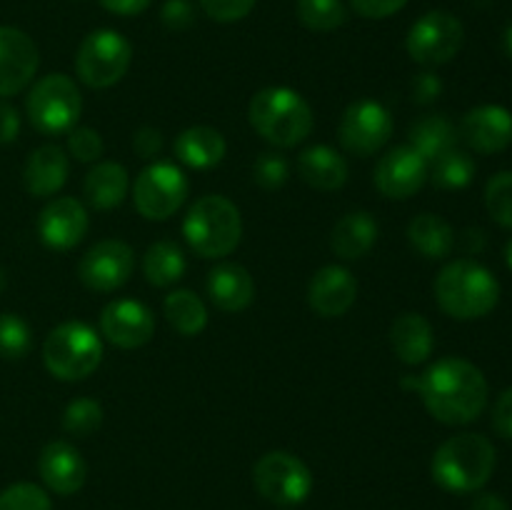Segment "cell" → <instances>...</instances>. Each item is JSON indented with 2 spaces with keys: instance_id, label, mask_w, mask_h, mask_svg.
I'll return each mask as SVG.
<instances>
[{
  "instance_id": "cell-19",
  "label": "cell",
  "mask_w": 512,
  "mask_h": 510,
  "mask_svg": "<svg viewBox=\"0 0 512 510\" xmlns=\"http://www.w3.org/2000/svg\"><path fill=\"white\" fill-rule=\"evenodd\" d=\"M358 298V280L343 265H325L308 285V303L323 318H340Z\"/></svg>"
},
{
  "instance_id": "cell-32",
  "label": "cell",
  "mask_w": 512,
  "mask_h": 510,
  "mask_svg": "<svg viewBox=\"0 0 512 510\" xmlns=\"http://www.w3.org/2000/svg\"><path fill=\"white\" fill-rule=\"evenodd\" d=\"M298 20L315 33L338 30L348 20V8L343 0H298L295 3Z\"/></svg>"
},
{
  "instance_id": "cell-23",
  "label": "cell",
  "mask_w": 512,
  "mask_h": 510,
  "mask_svg": "<svg viewBox=\"0 0 512 510\" xmlns=\"http://www.w3.org/2000/svg\"><path fill=\"white\" fill-rule=\"evenodd\" d=\"M298 173L310 188L330 193L348 183V160L328 145H310L298 155Z\"/></svg>"
},
{
  "instance_id": "cell-34",
  "label": "cell",
  "mask_w": 512,
  "mask_h": 510,
  "mask_svg": "<svg viewBox=\"0 0 512 510\" xmlns=\"http://www.w3.org/2000/svg\"><path fill=\"white\" fill-rule=\"evenodd\" d=\"M103 425V408L98 400L93 398H75L70 400L68 408L63 413V428L65 433L75 435V438H88L95 430Z\"/></svg>"
},
{
  "instance_id": "cell-3",
  "label": "cell",
  "mask_w": 512,
  "mask_h": 510,
  "mask_svg": "<svg viewBox=\"0 0 512 510\" xmlns=\"http://www.w3.org/2000/svg\"><path fill=\"white\" fill-rule=\"evenodd\" d=\"M498 453L480 433H458L445 440L433 455V480L448 493H475L495 473Z\"/></svg>"
},
{
  "instance_id": "cell-45",
  "label": "cell",
  "mask_w": 512,
  "mask_h": 510,
  "mask_svg": "<svg viewBox=\"0 0 512 510\" xmlns=\"http://www.w3.org/2000/svg\"><path fill=\"white\" fill-rule=\"evenodd\" d=\"M443 93V80L435 73H420L418 78L413 80V100L420 105H428L433 100L440 98Z\"/></svg>"
},
{
  "instance_id": "cell-28",
  "label": "cell",
  "mask_w": 512,
  "mask_h": 510,
  "mask_svg": "<svg viewBox=\"0 0 512 510\" xmlns=\"http://www.w3.org/2000/svg\"><path fill=\"white\" fill-rule=\"evenodd\" d=\"M408 240L423 258L443 260L455 248V230L435 213H420L410 220Z\"/></svg>"
},
{
  "instance_id": "cell-42",
  "label": "cell",
  "mask_w": 512,
  "mask_h": 510,
  "mask_svg": "<svg viewBox=\"0 0 512 510\" xmlns=\"http://www.w3.org/2000/svg\"><path fill=\"white\" fill-rule=\"evenodd\" d=\"M353 10L368 20H383L408 5V0H350Z\"/></svg>"
},
{
  "instance_id": "cell-40",
  "label": "cell",
  "mask_w": 512,
  "mask_h": 510,
  "mask_svg": "<svg viewBox=\"0 0 512 510\" xmlns=\"http://www.w3.org/2000/svg\"><path fill=\"white\" fill-rule=\"evenodd\" d=\"M255 3L258 0H200V8L215 23H235V20L248 18Z\"/></svg>"
},
{
  "instance_id": "cell-22",
  "label": "cell",
  "mask_w": 512,
  "mask_h": 510,
  "mask_svg": "<svg viewBox=\"0 0 512 510\" xmlns=\"http://www.w3.org/2000/svg\"><path fill=\"white\" fill-rule=\"evenodd\" d=\"M208 295L225 313H240L255 300V280L240 263H220L208 275Z\"/></svg>"
},
{
  "instance_id": "cell-20",
  "label": "cell",
  "mask_w": 512,
  "mask_h": 510,
  "mask_svg": "<svg viewBox=\"0 0 512 510\" xmlns=\"http://www.w3.org/2000/svg\"><path fill=\"white\" fill-rule=\"evenodd\" d=\"M38 473L55 495H73L85 485L88 465L75 445L65 443V440H53L40 450Z\"/></svg>"
},
{
  "instance_id": "cell-24",
  "label": "cell",
  "mask_w": 512,
  "mask_h": 510,
  "mask_svg": "<svg viewBox=\"0 0 512 510\" xmlns=\"http://www.w3.org/2000/svg\"><path fill=\"white\" fill-rule=\"evenodd\" d=\"M390 345L400 363L420 365L430 358L435 348L433 325L420 313H403L390 328Z\"/></svg>"
},
{
  "instance_id": "cell-17",
  "label": "cell",
  "mask_w": 512,
  "mask_h": 510,
  "mask_svg": "<svg viewBox=\"0 0 512 510\" xmlns=\"http://www.w3.org/2000/svg\"><path fill=\"white\" fill-rule=\"evenodd\" d=\"M458 135L475 153H503L512 143V113L503 105L495 103L478 105V108L468 110L463 115Z\"/></svg>"
},
{
  "instance_id": "cell-8",
  "label": "cell",
  "mask_w": 512,
  "mask_h": 510,
  "mask_svg": "<svg viewBox=\"0 0 512 510\" xmlns=\"http://www.w3.org/2000/svg\"><path fill=\"white\" fill-rule=\"evenodd\" d=\"M130 60H133V48L128 40L118 30L103 28L93 30L80 43L78 55H75V70L88 88L103 90L123 80L130 68Z\"/></svg>"
},
{
  "instance_id": "cell-12",
  "label": "cell",
  "mask_w": 512,
  "mask_h": 510,
  "mask_svg": "<svg viewBox=\"0 0 512 510\" xmlns=\"http://www.w3.org/2000/svg\"><path fill=\"white\" fill-rule=\"evenodd\" d=\"M338 135L348 153L368 158L383 150L393 135V115L378 100H355L340 118Z\"/></svg>"
},
{
  "instance_id": "cell-7",
  "label": "cell",
  "mask_w": 512,
  "mask_h": 510,
  "mask_svg": "<svg viewBox=\"0 0 512 510\" xmlns=\"http://www.w3.org/2000/svg\"><path fill=\"white\" fill-rule=\"evenodd\" d=\"M83 110V98L73 78L50 73L33 85L25 100L30 125L43 135H60L75 128Z\"/></svg>"
},
{
  "instance_id": "cell-37",
  "label": "cell",
  "mask_w": 512,
  "mask_h": 510,
  "mask_svg": "<svg viewBox=\"0 0 512 510\" xmlns=\"http://www.w3.org/2000/svg\"><path fill=\"white\" fill-rule=\"evenodd\" d=\"M0 510H53V503L40 485L15 483L0 493Z\"/></svg>"
},
{
  "instance_id": "cell-43",
  "label": "cell",
  "mask_w": 512,
  "mask_h": 510,
  "mask_svg": "<svg viewBox=\"0 0 512 510\" xmlns=\"http://www.w3.org/2000/svg\"><path fill=\"white\" fill-rule=\"evenodd\" d=\"M133 148L140 158L145 160L158 158L160 150H163V135H160V130L150 128V125H143V128L133 135Z\"/></svg>"
},
{
  "instance_id": "cell-38",
  "label": "cell",
  "mask_w": 512,
  "mask_h": 510,
  "mask_svg": "<svg viewBox=\"0 0 512 510\" xmlns=\"http://www.w3.org/2000/svg\"><path fill=\"white\" fill-rule=\"evenodd\" d=\"M290 168L288 160L280 153H260L258 160L253 165V178L260 188L265 190H278L283 188L285 180H288Z\"/></svg>"
},
{
  "instance_id": "cell-11",
  "label": "cell",
  "mask_w": 512,
  "mask_h": 510,
  "mask_svg": "<svg viewBox=\"0 0 512 510\" xmlns=\"http://www.w3.org/2000/svg\"><path fill=\"white\" fill-rule=\"evenodd\" d=\"M188 198V178L173 163H153L135 178V210L145 220H168Z\"/></svg>"
},
{
  "instance_id": "cell-4",
  "label": "cell",
  "mask_w": 512,
  "mask_h": 510,
  "mask_svg": "<svg viewBox=\"0 0 512 510\" xmlns=\"http://www.w3.org/2000/svg\"><path fill=\"white\" fill-rule=\"evenodd\" d=\"M248 120L255 133L275 148H293L313 130V110L298 90L273 85L253 95Z\"/></svg>"
},
{
  "instance_id": "cell-46",
  "label": "cell",
  "mask_w": 512,
  "mask_h": 510,
  "mask_svg": "<svg viewBox=\"0 0 512 510\" xmlns=\"http://www.w3.org/2000/svg\"><path fill=\"white\" fill-rule=\"evenodd\" d=\"M20 115L13 105L0 103V145H8L18 138Z\"/></svg>"
},
{
  "instance_id": "cell-35",
  "label": "cell",
  "mask_w": 512,
  "mask_h": 510,
  "mask_svg": "<svg viewBox=\"0 0 512 510\" xmlns=\"http://www.w3.org/2000/svg\"><path fill=\"white\" fill-rule=\"evenodd\" d=\"M33 335L30 325L15 313H0V358L20 360L28 355Z\"/></svg>"
},
{
  "instance_id": "cell-2",
  "label": "cell",
  "mask_w": 512,
  "mask_h": 510,
  "mask_svg": "<svg viewBox=\"0 0 512 510\" xmlns=\"http://www.w3.org/2000/svg\"><path fill=\"white\" fill-rule=\"evenodd\" d=\"M435 300L455 320H478L495 310L500 283L478 260L460 258L445 265L435 278Z\"/></svg>"
},
{
  "instance_id": "cell-9",
  "label": "cell",
  "mask_w": 512,
  "mask_h": 510,
  "mask_svg": "<svg viewBox=\"0 0 512 510\" xmlns=\"http://www.w3.org/2000/svg\"><path fill=\"white\" fill-rule=\"evenodd\" d=\"M253 483L270 503L298 505L313 490V473L298 455L288 450H270L255 463Z\"/></svg>"
},
{
  "instance_id": "cell-33",
  "label": "cell",
  "mask_w": 512,
  "mask_h": 510,
  "mask_svg": "<svg viewBox=\"0 0 512 510\" xmlns=\"http://www.w3.org/2000/svg\"><path fill=\"white\" fill-rule=\"evenodd\" d=\"M430 178H433V183L438 185V188L460 190V188H465V185L473 183L475 160L470 158L465 150L453 148L450 153L440 155L438 160H433Z\"/></svg>"
},
{
  "instance_id": "cell-25",
  "label": "cell",
  "mask_w": 512,
  "mask_h": 510,
  "mask_svg": "<svg viewBox=\"0 0 512 510\" xmlns=\"http://www.w3.org/2000/svg\"><path fill=\"white\" fill-rule=\"evenodd\" d=\"M225 150H228V145H225L223 135L215 128H208V125L185 128L175 138V155H178V160L195 170L215 168L225 158Z\"/></svg>"
},
{
  "instance_id": "cell-41",
  "label": "cell",
  "mask_w": 512,
  "mask_h": 510,
  "mask_svg": "<svg viewBox=\"0 0 512 510\" xmlns=\"http://www.w3.org/2000/svg\"><path fill=\"white\" fill-rule=\"evenodd\" d=\"M160 20L168 30H188L195 20V8L190 0H168L160 10Z\"/></svg>"
},
{
  "instance_id": "cell-27",
  "label": "cell",
  "mask_w": 512,
  "mask_h": 510,
  "mask_svg": "<svg viewBox=\"0 0 512 510\" xmlns=\"http://www.w3.org/2000/svg\"><path fill=\"white\" fill-rule=\"evenodd\" d=\"M130 190L128 170L120 163H98L83 180V193L93 208L110 210L125 200Z\"/></svg>"
},
{
  "instance_id": "cell-18",
  "label": "cell",
  "mask_w": 512,
  "mask_h": 510,
  "mask_svg": "<svg viewBox=\"0 0 512 510\" xmlns=\"http://www.w3.org/2000/svg\"><path fill=\"white\" fill-rule=\"evenodd\" d=\"M88 210L75 198H55L40 210L38 235L50 250H70L88 233Z\"/></svg>"
},
{
  "instance_id": "cell-47",
  "label": "cell",
  "mask_w": 512,
  "mask_h": 510,
  "mask_svg": "<svg viewBox=\"0 0 512 510\" xmlns=\"http://www.w3.org/2000/svg\"><path fill=\"white\" fill-rule=\"evenodd\" d=\"M153 0H100L108 13L113 15H123V18H130V15H140L150 8Z\"/></svg>"
},
{
  "instance_id": "cell-21",
  "label": "cell",
  "mask_w": 512,
  "mask_h": 510,
  "mask_svg": "<svg viewBox=\"0 0 512 510\" xmlns=\"http://www.w3.org/2000/svg\"><path fill=\"white\" fill-rule=\"evenodd\" d=\"M70 173V160L60 145H40L25 160L23 183L35 198H50L65 185Z\"/></svg>"
},
{
  "instance_id": "cell-36",
  "label": "cell",
  "mask_w": 512,
  "mask_h": 510,
  "mask_svg": "<svg viewBox=\"0 0 512 510\" xmlns=\"http://www.w3.org/2000/svg\"><path fill=\"white\" fill-rule=\"evenodd\" d=\"M485 208L490 218L512 230V170L495 173L485 185Z\"/></svg>"
},
{
  "instance_id": "cell-14",
  "label": "cell",
  "mask_w": 512,
  "mask_h": 510,
  "mask_svg": "<svg viewBox=\"0 0 512 510\" xmlns=\"http://www.w3.org/2000/svg\"><path fill=\"white\" fill-rule=\"evenodd\" d=\"M425 180H428V160L410 145L388 150L375 165V185L385 198H410L423 188Z\"/></svg>"
},
{
  "instance_id": "cell-5",
  "label": "cell",
  "mask_w": 512,
  "mask_h": 510,
  "mask_svg": "<svg viewBox=\"0 0 512 510\" xmlns=\"http://www.w3.org/2000/svg\"><path fill=\"white\" fill-rule=\"evenodd\" d=\"M183 235L200 258H225L243 238L240 210L223 195L198 198L185 215Z\"/></svg>"
},
{
  "instance_id": "cell-30",
  "label": "cell",
  "mask_w": 512,
  "mask_h": 510,
  "mask_svg": "<svg viewBox=\"0 0 512 510\" xmlns=\"http://www.w3.org/2000/svg\"><path fill=\"white\" fill-rule=\"evenodd\" d=\"M185 268L188 265H185L183 250L170 240H158L145 250L143 273L145 280L155 288H168V285L178 283L185 275Z\"/></svg>"
},
{
  "instance_id": "cell-26",
  "label": "cell",
  "mask_w": 512,
  "mask_h": 510,
  "mask_svg": "<svg viewBox=\"0 0 512 510\" xmlns=\"http://www.w3.org/2000/svg\"><path fill=\"white\" fill-rule=\"evenodd\" d=\"M375 240H378V223H375V218L365 213V210H355V213L343 215L335 223L330 245H333L338 258L360 260L373 250Z\"/></svg>"
},
{
  "instance_id": "cell-49",
  "label": "cell",
  "mask_w": 512,
  "mask_h": 510,
  "mask_svg": "<svg viewBox=\"0 0 512 510\" xmlns=\"http://www.w3.org/2000/svg\"><path fill=\"white\" fill-rule=\"evenodd\" d=\"M473 510H510V508L498 493H480L478 498H475Z\"/></svg>"
},
{
  "instance_id": "cell-51",
  "label": "cell",
  "mask_w": 512,
  "mask_h": 510,
  "mask_svg": "<svg viewBox=\"0 0 512 510\" xmlns=\"http://www.w3.org/2000/svg\"><path fill=\"white\" fill-rule=\"evenodd\" d=\"M505 263H508V268L512 270V238L508 240V245H505Z\"/></svg>"
},
{
  "instance_id": "cell-52",
  "label": "cell",
  "mask_w": 512,
  "mask_h": 510,
  "mask_svg": "<svg viewBox=\"0 0 512 510\" xmlns=\"http://www.w3.org/2000/svg\"><path fill=\"white\" fill-rule=\"evenodd\" d=\"M5 285H8V278H5V270L0 268V293H3V290H5Z\"/></svg>"
},
{
  "instance_id": "cell-29",
  "label": "cell",
  "mask_w": 512,
  "mask_h": 510,
  "mask_svg": "<svg viewBox=\"0 0 512 510\" xmlns=\"http://www.w3.org/2000/svg\"><path fill=\"white\" fill-rule=\"evenodd\" d=\"M410 148L418 150L428 163L438 160L440 155L450 153L453 148H458V128L450 123L445 115H425L418 123L410 128Z\"/></svg>"
},
{
  "instance_id": "cell-31",
  "label": "cell",
  "mask_w": 512,
  "mask_h": 510,
  "mask_svg": "<svg viewBox=\"0 0 512 510\" xmlns=\"http://www.w3.org/2000/svg\"><path fill=\"white\" fill-rule=\"evenodd\" d=\"M165 318L180 335H198L208 325V308L193 290H173L163 303Z\"/></svg>"
},
{
  "instance_id": "cell-39",
  "label": "cell",
  "mask_w": 512,
  "mask_h": 510,
  "mask_svg": "<svg viewBox=\"0 0 512 510\" xmlns=\"http://www.w3.org/2000/svg\"><path fill=\"white\" fill-rule=\"evenodd\" d=\"M103 138L98 130L85 128V125H75L68 130V153L80 163H95L103 155Z\"/></svg>"
},
{
  "instance_id": "cell-13",
  "label": "cell",
  "mask_w": 512,
  "mask_h": 510,
  "mask_svg": "<svg viewBox=\"0 0 512 510\" xmlns=\"http://www.w3.org/2000/svg\"><path fill=\"white\" fill-rule=\"evenodd\" d=\"M135 268V253L123 240H100L78 265V278L85 288L110 293L123 288Z\"/></svg>"
},
{
  "instance_id": "cell-44",
  "label": "cell",
  "mask_w": 512,
  "mask_h": 510,
  "mask_svg": "<svg viewBox=\"0 0 512 510\" xmlns=\"http://www.w3.org/2000/svg\"><path fill=\"white\" fill-rule=\"evenodd\" d=\"M493 428L500 438L512 440V388L503 390V393H500V398L495 400Z\"/></svg>"
},
{
  "instance_id": "cell-15",
  "label": "cell",
  "mask_w": 512,
  "mask_h": 510,
  "mask_svg": "<svg viewBox=\"0 0 512 510\" xmlns=\"http://www.w3.org/2000/svg\"><path fill=\"white\" fill-rule=\"evenodd\" d=\"M100 330L118 348H143L155 335L153 310L140 303V300H113L100 313Z\"/></svg>"
},
{
  "instance_id": "cell-16",
  "label": "cell",
  "mask_w": 512,
  "mask_h": 510,
  "mask_svg": "<svg viewBox=\"0 0 512 510\" xmlns=\"http://www.w3.org/2000/svg\"><path fill=\"white\" fill-rule=\"evenodd\" d=\"M38 45L28 33L0 25V98L20 93L38 73Z\"/></svg>"
},
{
  "instance_id": "cell-1",
  "label": "cell",
  "mask_w": 512,
  "mask_h": 510,
  "mask_svg": "<svg viewBox=\"0 0 512 510\" xmlns=\"http://www.w3.org/2000/svg\"><path fill=\"white\" fill-rule=\"evenodd\" d=\"M415 390L435 420L445 425H468L488 405V380L483 370L465 358L435 360L415 378Z\"/></svg>"
},
{
  "instance_id": "cell-10",
  "label": "cell",
  "mask_w": 512,
  "mask_h": 510,
  "mask_svg": "<svg viewBox=\"0 0 512 510\" xmlns=\"http://www.w3.org/2000/svg\"><path fill=\"white\" fill-rule=\"evenodd\" d=\"M465 40V28L460 18L448 10H430L418 18L405 38V48L415 63L425 68L445 65L460 53Z\"/></svg>"
},
{
  "instance_id": "cell-48",
  "label": "cell",
  "mask_w": 512,
  "mask_h": 510,
  "mask_svg": "<svg viewBox=\"0 0 512 510\" xmlns=\"http://www.w3.org/2000/svg\"><path fill=\"white\" fill-rule=\"evenodd\" d=\"M460 245H463V250L468 255H478L480 250L488 245V235H485V230L480 228H468L463 233V238H460Z\"/></svg>"
},
{
  "instance_id": "cell-6",
  "label": "cell",
  "mask_w": 512,
  "mask_h": 510,
  "mask_svg": "<svg viewBox=\"0 0 512 510\" xmlns=\"http://www.w3.org/2000/svg\"><path fill=\"white\" fill-rule=\"evenodd\" d=\"M103 360V343L90 325L80 320L60 323L43 343V363L58 380L75 383L98 370Z\"/></svg>"
},
{
  "instance_id": "cell-50",
  "label": "cell",
  "mask_w": 512,
  "mask_h": 510,
  "mask_svg": "<svg viewBox=\"0 0 512 510\" xmlns=\"http://www.w3.org/2000/svg\"><path fill=\"white\" fill-rule=\"evenodd\" d=\"M505 50H508V55L512 58V23H510L508 33H505Z\"/></svg>"
}]
</instances>
